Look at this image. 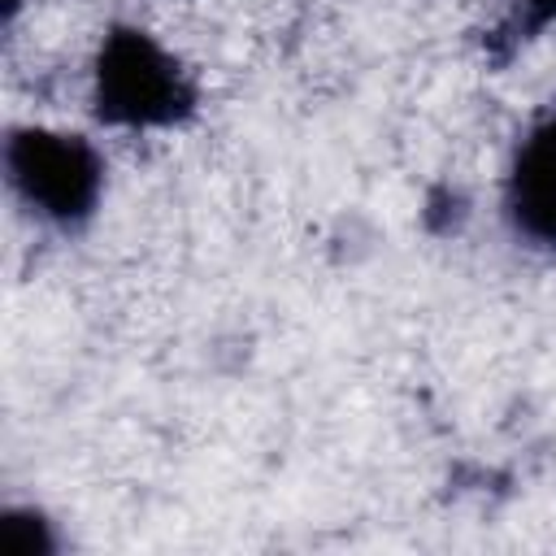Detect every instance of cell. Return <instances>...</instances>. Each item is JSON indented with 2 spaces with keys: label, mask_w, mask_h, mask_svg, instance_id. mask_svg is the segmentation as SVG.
Returning a JSON list of instances; mask_svg holds the SVG:
<instances>
[{
  "label": "cell",
  "mask_w": 556,
  "mask_h": 556,
  "mask_svg": "<svg viewBox=\"0 0 556 556\" xmlns=\"http://www.w3.org/2000/svg\"><path fill=\"white\" fill-rule=\"evenodd\" d=\"M547 26H556V0H513V9L500 17V26L486 35V52L491 61H508L517 56L526 43H534Z\"/></svg>",
  "instance_id": "4"
},
{
  "label": "cell",
  "mask_w": 556,
  "mask_h": 556,
  "mask_svg": "<svg viewBox=\"0 0 556 556\" xmlns=\"http://www.w3.org/2000/svg\"><path fill=\"white\" fill-rule=\"evenodd\" d=\"M4 178L39 222L56 230H78L100 208L104 156L87 135L13 126L4 139Z\"/></svg>",
  "instance_id": "2"
},
{
  "label": "cell",
  "mask_w": 556,
  "mask_h": 556,
  "mask_svg": "<svg viewBox=\"0 0 556 556\" xmlns=\"http://www.w3.org/2000/svg\"><path fill=\"white\" fill-rule=\"evenodd\" d=\"M91 113L117 130H174L200 113V87L152 30L117 22L91 61Z\"/></svg>",
  "instance_id": "1"
},
{
  "label": "cell",
  "mask_w": 556,
  "mask_h": 556,
  "mask_svg": "<svg viewBox=\"0 0 556 556\" xmlns=\"http://www.w3.org/2000/svg\"><path fill=\"white\" fill-rule=\"evenodd\" d=\"M17 9H22V0H4V17H9V22L17 17Z\"/></svg>",
  "instance_id": "6"
},
{
  "label": "cell",
  "mask_w": 556,
  "mask_h": 556,
  "mask_svg": "<svg viewBox=\"0 0 556 556\" xmlns=\"http://www.w3.org/2000/svg\"><path fill=\"white\" fill-rule=\"evenodd\" d=\"M4 547H9V556H48L56 547V539L35 508H9L4 513Z\"/></svg>",
  "instance_id": "5"
},
{
  "label": "cell",
  "mask_w": 556,
  "mask_h": 556,
  "mask_svg": "<svg viewBox=\"0 0 556 556\" xmlns=\"http://www.w3.org/2000/svg\"><path fill=\"white\" fill-rule=\"evenodd\" d=\"M504 217L517 239L556 252V117L517 139L504 174Z\"/></svg>",
  "instance_id": "3"
}]
</instances>
